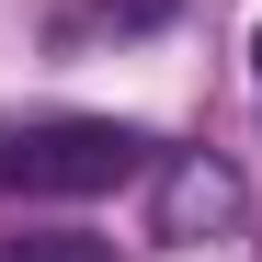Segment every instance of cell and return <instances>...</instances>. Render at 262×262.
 <instances>
[{"mask_svg": "<svg viewBox=\"0 0 262 262\" xmlns=\"http://www.w3.org/2000/svg\"><path fill=\"white\" fill-rule=\"evenodd\" d=\"M148 171V137L137 125H114V114H34L0 137V194H114V183H137Z\"/></svg>", "mask_w": 262, "mask_h": 262, "instance_id": "6da1fadb", "label": "cell"}, {"mask_svg": "<svg viewBox=\"0 0 262 262\" xmlns=\"http://www.w3.org/2000/svg\"><path fill=\"white\" fill-rule=\"evenodd\" d=\"M239 171L228 160H205V148H183V160H171L160 171V239H228L239 228Z\"/></svg>", "mask_w": 262, "mask_h": 262, "instance_id": "7a4b0ae2", "label": "cell"}, {"mask_svg": "<svg viewBox=\"0 0 262 262\" xmlns=\"http://www.w3.org/2000/svg\"><path fill=\"white\" fill-rule=\"evenodd\" d=\"M171 0H69L57 12V46H92V34H160Z\"/></svg>", "mask_w": 262, "mask_h": 262, "instance_id": "3957f363", "label": "cell"}, {"mask_svg": "<svg viewBox=\"0 0 262 262\" xmlns=\"http://www.w3.org/2000/svg\"><path fill=\"white\" fill-rule=\"evenodd\" d=\"M0 262H114L103 239H80V228H34V239H12Z\"/></svg>", "mask_w": 262, "mask_h": 262, "instance_id": "277c9868", "label": "cell"}, {"mask_svg": "<svg viewBox=\"0 0 262 262\" xmlns=\"http://www.w3.org/2000/svg\"><path fill=\"white\" fill-rule=\"evenodd\" d=\"M251 69H262V23H251Z\"/></svg>", "mask_w": 262, "mask_h": 262, "instance_id": "5b68a950", "label": "cell"}]
</instances>
